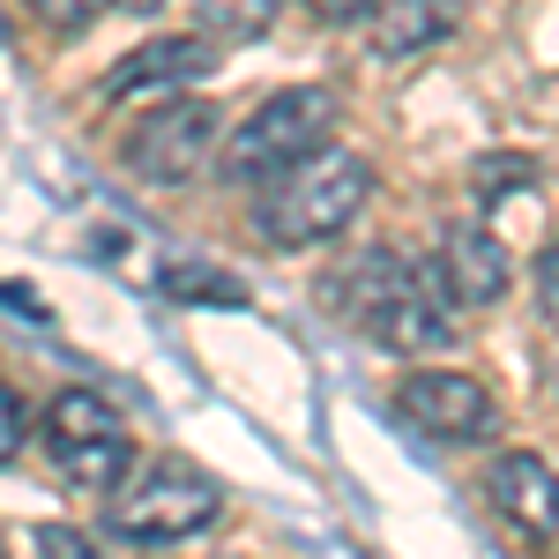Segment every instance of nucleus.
Masks as SVG:
<instances>
[{"label":"nucleus","mask_w":559,"mask_h":559,"mask_svg":"<svg viewBox=\"0 0 559 559\" xmlns=\"http://www.w3.org/2000/svg\"><path fill=\"white\" fill-rule=\"evenodd\" d=\"M224 515V485H216L202 463H179V455H157L120 485L112 500V530L134 537V545H179V537H202L210 522Z\"/></svg>","instance_id":"3"},{"label":"nucleus","mask_w":559,"mask_h":559,"mask_svg":"<svg viewBox=\"0 0 559 559\" xmlns=\"http://www.w3.org/2000/svg\"><path fill=\"white\" fill-rule=\"evenodd\" d=\"M0 559H8V552H0Z\"/></svg>","instance_id":"21"},{"label":"nucleus","mask_w":559,"mask_h":559,"mask_svg":"<svg viewBox=\"0 0 559 559\" xmlns=\"http://www.w3.org/2000/svg\"><path fill=\"white\" fill-rule=\"evenodd\" d=\"M45 455H52V471L68 477V485H83V492L120 485L128 463H134L120 411H112L105 395H90V388L52 395V411H45Z\"/></svg>","instance_id":"5"},{"label":"nucleus","mask_w":559,"mask_h":559,"mask_svg":"<svg viewBox=\"0 0 559 559\" xmlns=\"http://www.w3.org/2000/svg\"><path fill=\"white\" fill-rule=\"evenodd\" d=\"M105 8H112V0H38V15L52 23V31H90Z\"/></svg>","instance_id":"16"},{"label":"nucleus","mask_w":559,"mask_h":559,"mask_svg":"<svg viewBox=\"0 0 559 559\" xmlns=\"http://www.w3.org/2000/svg\"><path fill=\"white\" fill-rule=\"evenodd\" d=\"M23 448V403H15V388L0 381V463Z\"/></svg>","instance_id":"17"},{"label":"nucleus","mask_w":559,"mask_h":559,"mask_svg":"<svg viewBox=\"0 0 559 559\" xmlns=\"http://www.w3.org/2000/svg\"><path fill=\"white\" fill-rule=\"evenodd\" d=\"M336 128V97L329 90H276L269 105H254L231 142H224V179H276L306 165L313 150H329Z\"/></svg>","instance_id":"4"},{"label":"nucleus","mask_w":559,"mask_h":559,"mask_svg":"<svg viewBox=\"0 0 559 559\" xmlns=\"http://www.w3.org/2000/svg\"><path fill=\"white\" fill-rule=\"evenodd\" d=\"M276 15H284V0H202V38L254 45V38H269Z\"/></svg>","instance_id":"12"},{"label":"nucleus","mask_w":559,"mask_h":559,"mask_svg":"<svg viewBox=\"0 0 559 559\" xmlns=\"http://www.w3.org/2000/svg\"><path fill=\"white\" fill-rule=\"evenodd\" d=\"M530 157H485V165H477V194H485V202H492V194H508V187H530Z\"/></svg>","instance_id":"14"},{"label":"nucleus","mask_w":559,"mask_h":559,"mask_svg":"<svg viewBox=\"0 0 559 559\" xmlns=\"http://www.w3.org/2000/svg\"><path fill=\"white\" fill-rule=\"evenodd\" d=\"M485 500L515 522L522 537H559V477L537 455H500L485 471Z\"/></svg>","instance_id":"9"},{"label":"nucleus","mask_w":559,"mask_h":559,"mask_svg":"<svg viewBox=\"0 0 559 559\" xmlns=\"http://www.w3.org/2000/svg\"><path fill=\"white\" fill-rule=\"evenodd\" d=\"M336 306L381 350H403V358L455 344V306H448V292L432 284V269H418V261L395 254V247H373V254L350 261L344 276H336Z\"/></svg>","instance_id":"1"},{"label":"nucleus","mask_w":559,"mask_h":559,"mask_svg":"<svg viewBox=\"0 0 559 559\" xmlns=\"http://www.w3.org/2000/svg\"><path fill=\"white\" fill-rule=\"evenodd\" d=\"M128 8H142V15H150V8H165V0H128Z\"/></svg>","instance_id":"20"},{"label":"nucleus","mask_w":559,"mask_h":559,"mask_svg":"<svg viewBox=\"0 0 559 559\" xmlns=\"http://www.w3.org/2000/svg\"><path fill=\"white\" fill-rule=\"evenodd\" d=\"M165 292L173 299H216V306H247V292L224 276V269H202V261H173L165 269Z\"/></svg>","instance_id":"13"},{"label":"nucleus","mask_w":559,"mask_h":559,"mask_svg":"<svg viewBox=\"0 0 559 559\" xmlns=\"http://www.w3.org/2000/svg\"><path fill=\"white\" fill-rule=\"evenodd\" d=\"M38 552L45 559H105L83 530H68V522H38Z\"/></svg>","instance_id":"15"},{"label":"nucleus","mask_w":559,"mask_h":559,"mask_svg":"<svg viewBox=\"0 0 559 559\" xmlns=\"http://www.w3.org/2000/svg\"><path fill=\"white\" fill-rule=\"evenodd\" d=\"M395 403L432 440H492L500 432V403L471 373H411V381L395 388Z\"/></svg>","instance_id":"7"},{"label":"nucleus","mask_w":559,"mask_h":559,"mask_svg":"<svg viewBox=\"0 0 559 559\" xmlns=\"http://www.w3.org/2000/svg\"><path fill=\"white\" fill-rule=\"evenodd\" d=\"M306 8H313L321 23H358V15H366V8H381V0H306Z\"/></svg>","instance_id":"19"},{"label":"nucleus","mask_w":559,"mask_h":559,"mask_svg":"<svg viewBox=\"0 0 559 559\" xmlns=\"http://www.w3.org/2000/svg\"><path fill=\"white\" fill-rule=\"evenodd\" d=\"M373 194V173H366V157H350V150H313L306 165L269 179V194H261V239H276V247H313V239H336L358 202Z\"/></svg>","instance_id":"2"},{"label":"nucleus","mask_w":559,"mask_h":559,"mask_svg":"<svg viewBox=\"0 0 559 559\" xmlns=\"http://www.w3.org/2000/svg\"><path fill=\"white\" fill-rule=\"evenodd\" d=\"M537 306H545V321L559 329V247H545V261H537Z\"/></svg>","instance_id":"18"},{"label":"nucleus","mask_w":559,"mask_h":559,"mask_svg":"<svg viewBox=\"0 0 559 559\" xmlns=\"http://www.w3.org/2000/svg\"><path fill=\"white\" fill-rule=\"evenodd\" d=\"M455 23H463V0H381L373 8V52L381 60L432 52V45L455 38Z\"/></svg>","instance_id":"10"},{"label":"nucleus","mask_w":559,"mask_h":559,"mask_svg":"<svg viewBox=\"0 0 559 559\" xmlns=\"http://www.w3.org/2000/svg\"><path fill=\"white\" fill-rule=\"evenodd\" d=\"M210 68H216V45L157 38V45H142L134 60H120V68L105 75V97H134V90H150V83H194V75H210Z\"/></svg>","instance_id":"11"},{"label":"nucleus","mask_w":559,"mask_h":559,"mask_svg":"<svg viewBox=\"0 0 559 559\" xmlns=\"http://www.w3.org/2000/svg\"><path fill=\"white\" fill-rule=\"evenodd\" d=\"M216 150V105L210 97H165V105H150L128 134V173L157 179V187H173V179H194L210 165Z\"/></svg>","instance_id":"6"},{"label":"nucleus","mask_w":559,"mask_h":559,"mask_svg":"<svg viewBox=\"0 0 559 559\" xmlns=\"http://www.w3.org/2000/svg\"><path fill=\"white\" fill-rule=\"evenodd\" d=\"M432 284L448 292V306H492L508 292V247L485 224H448L440 231V261H432Z\"/></svg>","instance_id":"8"}]
</instances>
